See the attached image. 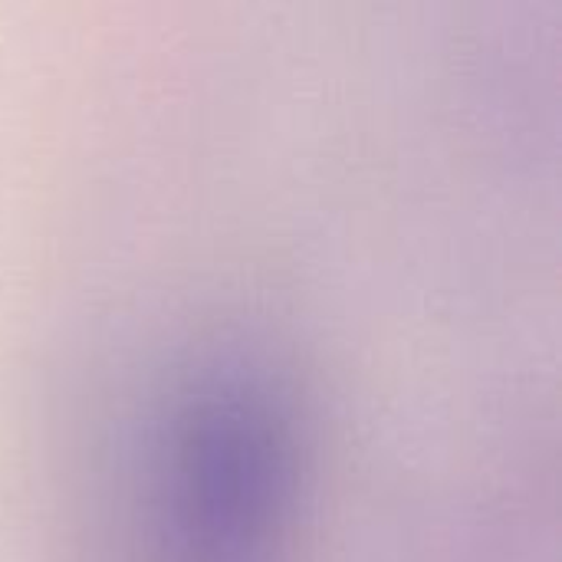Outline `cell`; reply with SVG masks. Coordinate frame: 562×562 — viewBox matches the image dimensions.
Returning <instances> with one entry per match:
<instances>
[{"instance_id": "obj_1", "label": "cell", "mask_w": 562, "mask_h": 562, "mask_svg": "<svg viewBox=\"0 0 562 562\" xmlns=\"http://www.w3.org/2000/svg\"><path fill=\"white\" fill-rule=\"evenodd\" d=\"M300 474L286 395L247 362L207 366L178 395L161 445V562H280Z\"/></svg>"}]
</instances>
